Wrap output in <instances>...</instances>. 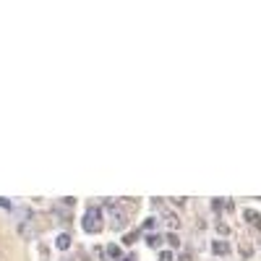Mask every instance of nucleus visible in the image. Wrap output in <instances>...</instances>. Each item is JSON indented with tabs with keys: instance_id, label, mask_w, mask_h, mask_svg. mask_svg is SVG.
Instances as JSON below:
<instances>
[{
	"instance_id": "nucleus-1",
	"label": "nucleus",
	"mask_w": 261,
	"mask_h": 261,
	"mask_svg": "<svg viewBox=\"0 0 261 261\" xmlns=\"http://www.w3.org/2000/svg\"><path fill=\"white\" fill-rule=\"evenodd\" d=\"M81 227H84V233H89V235L99 233V230H102V209L99 206H86Z\"/></svg>"
},
{
	"instance_id": "nucleus-2",
	"label": "nucleus",
	"mask_w": 261,
	"mask_h": 261,
	"mask_svg": "<svg viewBox=\"0 0 261 261\" xmlns=\"http://www.w3.org/2000/svg\"><path fill=\"white\" fill-rule=\"evenodd\" d=\"M110 220H113V227H123L126 225V209L123 206H118V204H110Z\"/></svg>"
},
{
	"instance_id": "nucleus-3",
	"label": "nucleus",
	"mask_w": 261,
	"mask_h": 261,
	"mask_svg": "<svg viewBox=\"0 0 261 261\" xmlns=\"http://www.w3.org/2000/svg\"><path fill=\"white\" fill-rule=\"evenodd\" d=\"M212 253L214 256H227L230 253V243L227 240H212Z\"/></svg>"
},
{
	"instance_id": "nucleus-4",
	"label": "nucleus",
	"mask_w": 261,
	"mask_h": 261,
	"mask_svg": "<svg viewBox=\"0 0 261 261\" xmlns=\"http://www.w3.org/2000/svg\"><path fill=\"white\" fill-rule=\"evenodd\" d=\"M71 240H73V238H71L68 233H60L58 240H55V248H58V251H68V248H71Z\"/></svg>"
},
{
	"instance_id": "nucleus-5",
	"label": "nucleus",
	"mask_w": 261,
	"mask_h": 261,
	"mask_svg": "<svg viewBox=\"0 0 261 261\" xmlns=\"http://www.w3.org/2000/svg\"><path fill=\"white\" fill-rule=\"evenodd\" d=\"M19 235H21V238H34L37 230H34L32 222H21V225H19Z\"/></svg>"
},
{
	"instance_id": "nucleus-6",
	"label": "nucleus",
	"mask_w": 261,
	"mask_h": 261,
	"mask_svg": "<svg viewBox=\"0 0 261 261\" xmlns=\"http://www.w3.org/2000/svg\"><path fill=\"white\" fill-rule=\"evenodd\" d=\"M165 220H167V225H170L173 230H175V227H180V217H178L175 212H170V209L165 212Z\"/></svg>"
},
{
	"instance_id": "nucleus-7",
	"label": "nucleus",
	"mask_w": 261,
	"mask_h": 261,
	"mask_svg": "<svg viewBox=\"0 0 261 261\" xmlns=\"http://www.w3.org/2000/svg\"><path fill=\"white\" fill-rule=\"evenodd\" d=\"M245 220H248L251 225H256V227H261V214L253 212V209H245Z\"/></svg>"
},
{
	"instance_id": "nucleus-8",
	"label": "nucleus",
	"mask_w": 261,
	"mask_h": 261,
	"mask_svg": "<svg viewBox=\"0 0 261 261\" xmlns=\"http://www.w3.org/2000/svg\"><path fill=\"white\" fill-rule=\"evenodd\" d=\"M144 240H146V245H149V248H157V245L162 243V238H160V235H154V233H149Z\"/></svg>"
},
{
	"instance_id": "nucleus-9",
	"label": "nucleus",
	"mask_w": 261,
	"mask_h": 261,
	"mask_svg": "<svg viewBox=\"0 0 261 261\" xmlns=\"http://www.w3.org/2000/svg\"><path fill=\"white\" fill-rule=\"evenodd\" d=\"M157 261H175V256H173V251H160Z\"/></svg>"
},
{
	"instance_id": "nucleus-10",
	"label": "nucleus",
	"mask_w": 261,
	"mask_h": 261,
	"mask_svg": "<svg viewBox=\"0 0 261 261\" xmlns=\"http://www.w3.org/2000/svg\"><path fill=\"white\" fill-rule=\"evenodd\" d=\"M165 240H167V243H170V245H173V248H178V245H180V238H178L175 233H167V238H165Z\"/></svg>"
},
{
	"instance_id": "nucleus-11",
	"label": "nucleus",
	"mask_w": 261,
	"mask_h": 261,
	"mask_svg": "<svg viewBox=\"0 0 261 261\" xmlns=\"http://www.w3.org/2000/svg\"><path fill=\"white\" fill-rule=\"evenodd\" d=\"M107 256H110V258H120V248H118V245H107Z\"/></svg>"
},
{
	"instance_id": "nucleus-12",
	"label": "nucleus",
	"mask_w": 261,
	"mask_h": 261,
	"mask_svg": "<svg viewBox=\"0 0 261 261\" xmlns=\"http://www.w3.org/2000/svg\"><path fill=\"white\" fill-rule=\"evenodd\" d=\"M154 225H157V220H154V217H146L141 227H144V230H154Z\"/></svg>"
},
{
	"instance_id": "nucleus-13",
	"label": "nucleus",
	"mask_w": 261,
	"mask_h": 261,
	"mask_svg": "<svg viewBox=\"0 0 261 261\" xmlns=\"http://www.w3.org/2000/svg\"><path fill=\"white\" fill-rule=\"evenodd\" d=\"M217 233H220V235H230V227H227L225 222H217Z\"/></svg>"
},
{
	"instance_id": "nucleus-14",
	"label": "nucleus",
	"mask_w": 261,
	"mask_h": 261,
	"mask_svg": "<svg viewBox=\"0 0 261 261\" xmlns=\"http://www.w3.org/2000/svg\"><path fill=\"white\" fill-rule=\"evenodd\" d=\"M136 235H139V233H136V230H133V233H128L126 238H123V243H126V245H131V243H136Z\"/></svg>"
},
{
	"instance_id": "nucleus-15",
	"label": "nucleus",
	"mask_w": 261,
	"mask_h": 261,
	"mask_svg": "<svg viewBox=\"0 0 261 261\" xmlns=\"http://www.w3.org/2000/svg\"><path fill=\"white\" fill-rule=\"evenodd\" d=\"M212 209H214V212H222V209H225V201H220V198H214V201H212Z\"/></svg>"
},
{
	"instance_id": "nucleus-16",
	"label": "nucleus",
	"mask_w": 261,
	"mask_h": 261,
	"mask_svg": "<svg viewBox=\"0 0 261 261\" xmlns=\"http://www.w3.org/2000/svg\"><path fill=\"white\" fill-rule=\"evenodd\" d=\"M173 204H178V206H183V204H186V196H178V198H173Z\"/></svg>"
},
{
	"instance_id": "nucleus-17",
	"label": "nucleus",
	"mask_w": 261,
	"mask_h": 261,
	"mask_svg": "<svg viewBox=\"0 0 261 261\" xmlns=\"http://www.w3.org/2000/svg\"><path fill=\"white\" fill-rule=\"evenodd\" d=\"M240 253H243L245 258H248V256H251V245H243V248H240Z\"/></svg>"
},
{
	"instance_id": "nucleus-18",
	"label": "nucleus",
	"mask_w": 261,
	"mask_h": 261,
	"mask_svg": "<svg viewBox=\"0 0 261 261\" xmlns=\"http://www.w3.org/2000/svg\"><path fill=\"white\" fill-rule=\"evenodd\" d=\"M180 261H193V258H191V253H183V256H180Z\"/></svg>"
},
{
	"instance_id": "nucleus-19",
	"label": "nucleus",
	"mask_w": 261,
	"mask_h": 261,
	"mask_svg": "<svg viewBox=\"0 0 261 261\" xmlns=\"http://www.w3.org/2000/svg\"><path fill=\"white\" fill-rule=\"evenodd\" d=\"M0 206H11V204L6 201V198H0Z\"/></svg>"
},
{
	"instance_id": "nucleus-20",
	"label": "nucleus",
	"mask_w": 261,
	"mask_h": 261,
	"mask_svg": "<svg viewBox=\"0 0 261 261\" xmlns=\"http://www.w3.org/2000/svg\"><path fill=\"white\" fill-rule=\"evenodd\" d=\"M120 261H136V256H128V258H120Z\"/></svg>"
},
{
	"instance_id": "nucleus-21",
	"label": "nucleus",
	"mask_w": 261,
	"mask_h": 261,
	"mask_svg": "<svg viewBox=\"0 0 261 261\" xmlns=\"http://www.w3.org/2000/svg\"><path fill=\"white\" fill-rule=\"evenodd\" d=\"M0 261H6V258H3V256H0Z\"/></svg>"
}]
</instances>
